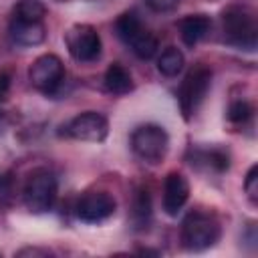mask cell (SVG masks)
<instances>
[{"label":"cell","instance_id":"ba28073f","mask_svg":"<svg viewBox=\"0 0 258 258\" xmlns=\"http://www.w3.org/2000/svg\"><path fill=\"white\" fill-rule=\"evenodd\" d=\"M64 42L71 56L81 62H91L101 54V38L91 24L71 26L64 34Z\"/></svg>","mask_w":258,"mask_h":258},{"label":"cell","instance_id":"cb8c5ba5","mask_svg":"<svg viewBox=\"0 0 258 258\" xmlns=\"http://www.w3.org/2000/svg\"><path fill=\"white\" fill-rule=\"evenodd\" d=\"M26 254H42V256H48L50 252L48 250H38V248H24L18 252V256H26Z\"/></svg>","mask_w":258,"mask_h":258},{"label":"cell","instance_id":"4fadbf2b","mask_svg":"<svg viewBox=\"0 0 258 258\" xmlns=\"http://www.w3.org/2000/svg\"><path fill=\"white\" fill-rule=\"evenodd\" d=\"M210 28H212V20L206 14H191L179 22V34L187 46H194L200 40H204L208 36Z\"/></svg>","mask_w":258,"mask_h":258},{"label":"cell","instance_id":"ac0fdd59","mask_svg":"<svg viewBox=\"0 0 258 258\" xmlns=\"http://www.w3.org/2000/svg\"><path fill=\"white\" fill-rule=\"evenodd\" d=\"M46 14V6L40 0H20L14 8V16L22 20H32V22H42Z\"/></svg>","mask_w":258,"mask_h":258},{"label":"cell","instance_id":"e0dca14e","mask_svg":"<svg viewBox=\"0 0 258 258\" xmlns=\"http://www.w3.org/2000/svg\"><path fill=\"white\" fill-rule=\"evenodd\" d=\"M157 69L165 77H175L183 69V54H181V50L175 48V46H167L161 52L159 60H157Z\"/></svg>","mask_w":258,"mask_h":258},{"label":"cell","instance_id":"d6986e66","mask_svg":"<svg viewBox=\"0 0 258 258\" xmlns=\"http://www.w3.org/2000/svg\"><path fill=\"white\" fill-rule=\"evenodd\" d=\"M254 109L248 101H232L228 107V119L232 123H246L252 117Z\"/></svg>","mask_w":258,"mask_h":258},{"label":"cell","instance_id":"44dd1931","mask_svg":"<svg viewBox=\"0 0 258 258\" xmlns=\"http://www.w3.org/2000/svg\"><path fill=\"white\" fill-rule=\"evenodd\" d=\"M181 0H145V4L155 12H167L173 10Z\"/></svg>","mask_w":258,"mask_h":258},{"label":"cell","instance_id":"ffe728a7","mask_svg":"<svg viewBox=\"0 0 258 258\" xmlns=\"http://www.w3.org/2000/svg\"><path fill=\"white\" fill-rule=\"evenodd\" d=\"M244 191L246 196L250 198L252 204L258 202V165H252L246 173V179H244Z\"/></svg>","mask_w":258,"mask_h":258},{"label":"cell","instance_id":"30bf717a","mask_svg":"<svg viewBox=\"0 0 258 258\" xmlns=\"http://www.w3.org/2000/svg\"><path fill=\"white\" fill-rule=\"evenodd\" d=\"M115 198L107 191H89L77 204V216L87 224H99L115 214Z\"/></svg>","mask_w":258,"mask_h":258},{"label":"cell","instance_id":"3957f363","mask_svg":"<svg viewBox=\"0 0 258 258\" xmlns=\"http://www.w3.org/2000/svg\"><path fill=\"white\" fill-rule=\"evenodd\" d=\"M115 30H117V36L127 46H131V50L139 58L147 60L157 52V38L141 24L137 14H133V12L121 14L115 22Z\"/></svg>","mask_w":258,"mask_h":258},{"label":"cell","instance_id":"7402d4cb","mask_svg":"<svg viewBox=\"0 0 258 258\" xmlns=\"http://www.w3.org/2000/svg\"><path fill=\"white\" fill-rule=\"evenodd\" d=\"M12 194V181L8 175H0V202H6Z\"/></svg>","mask_w":258,"mask_h":258},{"label":"cell","instance_id":"8992f818","mask_svg":"<svg viewBox=\"0 0 258 258\" xmlns=\"http://www.w3.org/2000/svg\"><path fill=\"white\" fill-rule=\"evenodd\" d=\"M210 85H212V71L208 67H204V64L191 69L185 75V79L181 81L179 91H177L179 109H181L185 119H189L198 111V107L202 105V101L208 95Z\"/></svg>","mask_w":258,"mask_h":258},{"label":"cell","instance_id":"603a6c76","mask_svg":"<svg viewBox=\"0 0 258 258\" xmlns=\"http://www.w3.org/2000/svg\"><path fill=\"white\" fill-rule=\"evenodd\" d=\"M10 93V77L8 75H0V101H6Z\"/></svg>","mask_w":258,"mask_h":258},{"label":"cell","instance_id":"7c38bea8","mask_svg":"<svg viewBox=\"0 0 258 258\" xmlns=\"http://www.w3.org/2000/svg\"><path fill=\"white\" fill-rule=\"evenodd\" d=\"M44 36H46V28L42 22L22 20L16 16L10 20V38L20 46H36L44 40Z\"/></svg>","mask_w":258,"mask_h":258},{"label":"cell","instance_id":"9a60e30c","mask_svg":"<svg viewBox=\"0 0 258 258\" xmlns=\"http://www.w3.org/2000/svg\"><path fill=\"white\" fill-rule=\"evenodd\" d=\"M151 222V196L145 187H137L131 202V224L135 230H145Z\"/></svg>","mask_w":258,"mask_h":258},{"label":"cell","instance_id":"277c9868","mask_svg":"<svg viewBox=\"0 0 258 258\" xmlns=\"http://www.w3.org/2000/svg\"><path fill=\"white\" fill-rule=\"evenodd\" d=\"M56 200V177L52 171L38 167L34 169L24 185V206L32 214H42L52 208Z\"/></svg>","mask_w":258,"mask_h":258},{"label":"cell","instance_id":"5bb4252c","mask_svg":"<svg viewBox=\"0 0 258 258\" xmlns=\"http://www.w3.org/2000/svg\"><path fill=\"white\" fill-rule=\"evenodd\" d=\"M189 163L198 165V167L212 169V171H226L230 167V155L224 149H218V147H214V149H196V151H191Z\"/></svg>","mask_w":258,"mask_h":258},{"label":"cell","instance_id":"6da1fadb","mask_svg":"<svg viewBox=\"0 0 258 258\" xmlns=\"http://www.w3.org/2000/svg\"><path fill=\"white\" fill-rule=\"evenodd\" d=\"M222 28H224V40L236 48L254 50L256 48V20L254 14L248 8L242 6H230L222 14Z\"/></svg>","mask_w":258,"mask_h":258},{"label":"cell","instance_id":"8fae6325","mask_svg":"<svg viewBox=\"0 0 258 258\" xmlns=\"http://www.w3.org/2000/svg\"><path fill=\"white\" fill-rule=\"evenodd\" d=\"M189 198V183L187 179L177 173V171H171L165 181H163V210L167 216H177L179 210L185 206Z\"/></svg>","mask_w":258,"mask_h":258},{"label":"cell","instance_id":"2e32d148","mask_svg":"<svg viewBox=\"0 0 258 258\" xmlns=\"http://www.w3.org/2000/svg\"><path fill=\"white\" fill-rule=\"evenodd\" d=\"M105 87L113 95H125V93H129L133 89V81H131L129 71L123 64L113 62L107 69V73H105Z\"/></svg>","mask_w":258,"mask_h":258},{"label":"cell","instance_id":"5b68a950","mask_svg":"<svg viewBox=\"0 0 258 258\" xmlns=\"http://www.w3.org/2000/svg\"><path fill=\"white\" fill-rule=\"evenodd\" d=\"M167 145H169V137L161 125L145 123L131 133V149L143 161L149 163L161 161L167 153Z\"/></svg>","mask_w":258,"mask_h":258},{"label":"cell","instance_id":"9c48e42d","mask_svg":"<svg viewBox=\"0 0 258 258\" xmlns=\"http://www.w3.org/2000/svg\"><path fill=\"white\" fill-rule=\"evenodd\" d=\"M64 133L73 139H79V141H103L109 133V123L107 119L97 113V111H87V113H81L77 115L75 119H71L67 123V127H62Z\"/></svg>","mask_w":258,"mask_h":258},{"label":"cell","instance_id":"7a4b0ae2","mask_svg":"<svg viewBox=\"0 0 258 258\" xmlns=\"http://www.w3.org/2000/svg\"><path fill=\"white\" fill-rule=\"evenodd\" d=\"M220 238V224L212 214L189 212L181 222V244L191 252L212 248Z\"/></svg>","mask_w":258,"mask_h":258},{"label":"cell","instance_id":"52a82bcc","mask_svg":"<svg viewBox=\"0 0 258 258\" xmlns=\"http://www.w3.org/2000/svg\"><path fill=\"white\" fill-rule=\"evenodd\" d=\"M28 79L36 91L50 95L64 81V64L56 54H42L30 64Z\"/></svg>","mask_w":258,"mask_h":258}]
</instances>
